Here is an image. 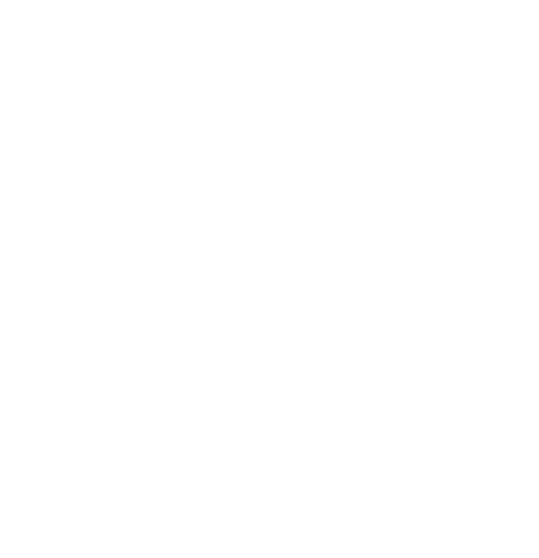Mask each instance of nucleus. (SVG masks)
I'll return each instance as SVG.
<instances>
[]
</instances>
